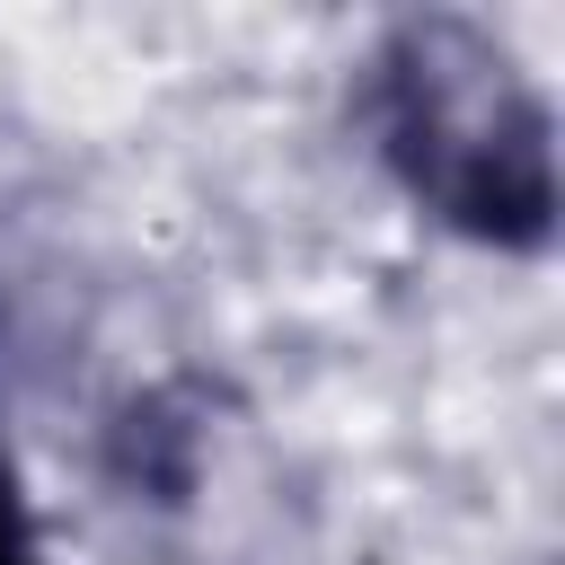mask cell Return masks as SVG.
Returning <instances> with one entry per match:
<instances>
[{"label": "cell", "mask_w": 565, "mask_h": 565, "mask_svg": "<svg viewBox=\"0 0 565 565\" xmlns=\"http://www.w3.org/2000/svg\"><path fill=\"white\" fill-rule=\"evenodd\" d=\"M0 565H53L44 521L26 503V477H18V450H9V424H0Z\"/></svg>", "instance_id": "obj_2"}, {"label": "cell", "mask_w": 565, "mask_h": 565, "mask_svg": "<svg viewBox=\"0 0 565 565\" xmlns=\"http://www.w3.org/2000/svg\"><path fill=\"white\" fill-rule=\"evenodd\" d=\"M353 124L415 221L486 256L556 247V115L494 26L459 9L388 18L353 71Z\"/></svg>", "instance_id": "obj_1"}]
</instances>
